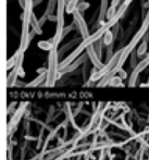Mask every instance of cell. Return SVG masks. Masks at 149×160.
<instances>
[{"instance_id":"1","label":"cell","mask_w":149,"mask_h":160,"mask_svg":"<svg viewBox=\"0 0 149 160\" xmlns=\"http://www.w3.org/2000/svg\"><path fill=\"white\" fill-rule=\"evenodd\" d=\"M127 8H128V4H126L125 2H122L121 6L118 8L117 14L114 15L111 20H108V21H106L105 24H102L100 28H97L94 33L90 34L88 37L84 38V39L82 40V42H81V44L78 45V46L76 47L73 51H72V53H70V55L67 56V57H65L62 61H60V69L67 67V65H69L70 63H72V62H73L76 58L80 57V56L82 55L85 50H86V48L89 46V45H94L97 40H99L100 38H102L103 36H105V34L107 33L108 31L111 30V28H113L117 23H119V21L122 19V17L124 15L125 11L127 10Z\"/></svg>"},{"instance_id":"2","label":"cell","mask_w":149,"mask_h":160,"mask_svg":"<svg viewBox=\"0 0 149 160\" xmlns=\"http://www.w3.org/2000/svg\"><path fill=\"white\" fill-rule=\"evenodd\" d=\"M69 0H58L57 1V26H56V33L55 36L51 38L52 40V44L55 48H59V45L61 42V40L63 39L62 38V33L63 30H64V23H65V20H64V12L65 9H67V4Z\"/></svg>"},{"instance_id":"3","label":"cell","mask_w":149,"mask_h":160,"mask_svg":"<svg viewBox=\"0 0 149 160\" xmlns=\"http://www.w3.org/2000/svg\"><path fill=\"white\" fill-rule=\"evenodd\" d=\"M149 67V52L141 61L137 63L136 67L132 70V73L130 75V78H128V86H136L138 85V80H139V74L143 71H145L146 69Z\"/></svg>"},{"instance_id":"4","label":"cell","mask_w":149,"mask_h":160,"mask_svg":"<svg viewBox=\"0 0 149 160\" xmlns=\"http://www.w3.org/2000/svg\"><path fill=\"white\" fill-rule=\"evenodd\" d=\"M73 21L75 22L76 26H77V30L80 32L81 36L83 37V39L88 37L90 35L88 26H87V23L85 21L84 17H83V12H81L78 9H76L73 12Z\"/></svg>"},{"instance_id":"5","label":"cell","mask_w":149,"mask_h":160,"mask_svg":"<svg viewBox=\"0 0 149 160\" xmlns=\"http://www.w3.org/2000/svg\"><path fill=\"white\" fill-rule=\"evenodd\" d=\"M88 59V56H87V52L85 51V52H83L82 55L80 56V57H77L75 60H74L72 63H70L69 65H67V67L62 68V69L59 70V75L60 78L61 76H63L64 74H67V73H71V72L75 71V70H77L78 68L81 67V65L84 64V62L86 61V60Z\"/></svg>"},{"instance_id":"6","label":"cell","mask_w":149,"mask_h":160,"mask_svg":"<svg viewBox=\"0 0 149 160\" xmlns=\"http://www.w3.org/2000/svg\"><path fill=\"white\" fill-rule=\"evenodd\" d=\"M82 40H83L82 36H76V37H74L73 39H71L70 42H67V44L63 45L62 47H60L59 51H58V52H59V58H60V59L65 55V53H67L69 51H71L72 49H75L76 47H77L78 45L82 42Z\"/></svg>"},{"instance_id":"7","label":"cell","mask_w":149,"mask_h":160,"mask_svg":"<svg viewBox=\"0 0 149 160\" xmlns=\"http://www.w3.org/2000/svg\"><path fill=\"white\" fill-rule=\"evenodd\" d=\"M109 8V0H100V6L98 9V19L96 22V28H99L102 24L106 23V14Z\"/></svg>"},{"instance_id":"8","label":"cell","mask_w":149,"mask_h":160,"mask_svg":"<svg viewBox=\"0 0 149 160\" xmlns=\"http://www.w3.org/2000/svg\"><path fill=\"white\" fill-rule=\"evenodd\" d=\"M87 52V56H88V59L90 60V62H92V67L97 68V69H101V68L103 67L102 62H101V59L99 58V56L97 55L96 50H95V47L94 45H89L88 47L86 48V50H85Z\"/></svg>"},{"instance_id":"9","label":"cell","mask_w":149,"mask_h":160,"mask_svg":"<svg viewBox=\"0 0 149 160\" xmlns=\"http://www.w3.org/2000/svg\"><path fill=\"white\" fill-rule=\"evenodd\" d=\"M57 1L58 0H49L48 1V4H47L46 9H45V12L42 13V15L39 19V23L42 26H44L45 23L49 20V17L51 14H53V11L56 10V6H57Z\"/></svg>"},{"instance_id":"10","label":"cell","mask_w":149,"mask_h":160,"mask_svg":"<svg viewBox=\"0 0 149 160\" xmlns=\"http://www.w3.org/2000/svg\"><path fill=\"white\" fill-rule=\"evenodd\" d=\"M148 42H149V31L145 34V36L143 37L141 45H138V47H137V56H138V58H142V59H143V58L148 53L147 52Z\"/></svg>"},{"instance_id":"11","label":"cell","mask_w":149,"mask_h":160,"mask_svg":"<svg viewBox=\"0 0 149 160\" xmlns=\"http://www.w3.org/2000/svg\"><path fill=\"white\" fill-rule=\"evenodd\" d=\"M90 64H92L90 60H89V59H87L86 61L84 62L83 67H82V76H83V81H84L85 83H86L87 81L89 80L90 75H92V69L90 70Z\"/></svg>"},{"instance_id":"12","label":"cell","mask_w":149,"mask_h":160,"mask_svg":"<svg viewBox=\"0 0 149 160\" xmlns=\"http://www.w3.org/2000/svg\"><path fill=\"white\" fill-rule=\"evenodd\" d=\"M31 28H32V30L35 31L36 34H38V35H42V26L40 25V23H39V19H37L35 14H33V17H32Z\"/></svg>"},{"instance_id":"13","label":"cell","mask_w":149,"mask_h":160,"mask_svg":"<svg viewBox=\"0 0 149 160\" xmlns=\"http://www.w3.org/2000/svg\"><path fill=\"white\" fill-rule=\"evenodd\" d=\"M78 3H80V0H69L67 4V9H65L67 14H73V12L77 8Z\"/></svg>"},{"instance_id":"14","label":"cell","mask_w":149,"mask_h":160,"mask_svg":"<svg viewBox=\"0 0 149 160\" xmlns=\"http://www.w3.org/2000/svg\"><path fill=\"white\" fill-rule=\"evenodd\" d=\"M37 46L38 48L42 49L45 51H50L53 47V44H52V40H40V42H37Z\"/></svg>"},{"instance_id":"15","label":"cell","mask_w":149,"mask_h":160,"mask_svg":"<svg viewBox=\"0 0 149 160\" xmlns=\"http://www.w3.org/2000/svg\"><path fill=\"white\" fill-rule=\"evenodd\" d=\"M103 46H105V44H103V37L100 38L99 40H97L96 42L94 44V47H95V50H96L97 55L99 56V58H102V49H103Z\"/></svg>"},{"instance_id":"16","label":"cell","mask_w":149,"mask_h":160,"mask_svg":"<svg viewBox=\"0 0 149 160\" xmlns=\"http://www.w3.org/2000/svg\"><path fill=\"white\" fill-rule=\"evenodd\" d=\"M137 59H138V56H137V48H135L130 55V68L132 70L136 67L137 63H138V62H137Z\"/></svg>"},{"instance_id":"17","label":"cell","mask_w":149,"mask_h":160,"mask_svg":"<svg viewBox=\"0 0 149 160\" xmlns=\"http://www.w3.org/2000/svg\"><path fill=\"white\" fill-rule=\"evenodd\" d=\"M103 44H105V46H109V45L111 44H116L114 42V39H113V34H112V31L109 30L107 33L105 34V36H103Z\"/></svg>"},{"instance_id":"18","label":"cell","mask_w":149,"mask_h":160,"mask_svg":"<svg viewBox=\"0 0 149 160\" xmlns=\"http://www.w3.org/2000/svg\"><path fill=\"white\" fill-rule=\"evenodd\" d=\"M113 48H114V44H111V45H109V46H107V50H106V62L110 61V59L113 57V55H114Z\"/></svg>"},{"instance_id":"19","label":"cell","mask_w":149,"mask_h":160,"mask_svg":"<svg viewBox=\"0 0 149 160\" xmlns=\"http://www.w3.org/2000/svg\"><path fill=\"white\" fill-rule=\"evenodd\" d=\"M120 30H121V25L119 23H117L113 28H111L112 31V34H113V39H114V42H117V39L119 38V34H120Z\"/></svg>"},{"instance_id":"20","label":"cell","mask_w":149,"mask_h":160,"mask_svg":"<svg viewBox=\"0 0 149 160\" xmlns=\"http://www.w3.org/2000/svg\"><path fill=\"white\" fill-rule=\"evenodd\" d=\"M89 6H90V4L88 3V2H86V1H82V2H80V3L77 4V8H76V9H78V10L81 11V12L84 13L85 11H86L87 9L89 8Z\"/></svg>"},{"instance_id":"21","label":"cell","mask_w":149,"mask_h":160,"mask_svg":"<svg viewBox=\"0 0 149 160\" xmlns=\"http://www.w3.org/2000/svg\"><path fill=\"white\" fill-rule=\"evenodd\" d=\"M49 21H51V22H57V15H53V14H51L50 17H49Z\"/></svg>"},{"instance_id":"22","label":"cell","mask_w":149,"mask_h":160,"mask_svg":"<svg viewBox=\"0 0 149 160\" xmlns=\"http://www.w3.org/2000/svg\"><path fill=\"white\" fill-rule=\"evenodd\" d=\"M42 1H44V0H34V7H36V6H38V4H40Z\"/></svg>"},{"instance_id":"23","label":"cell","mask_w":149,"mask_h":160,"mask_svg":"<svg viewBox=\"0 0 149 160\" xmlns=\"http://www.w3.org/2000/svg\"><path fill=\"white\" fill-rule=\"evenodd\" d=\"M19 3L22 8H24V7H25V0H19Z\"/></svg>"},{"instance_id":"24","label":"cell","mask_w":149,"mask_h":160,"mask_svg":"<svg viewBox=\"0 0 149 160\" xmlns=\"http://www.w3.org/2000/svg\"><path fill=\"white\" fill-rule=\"evenodd\" d=\"M132 1H134V0H124L123 2H125L126 4H128V6H130V4H131V2H132Z\"/></svg>"},{"instance_id":"25","label":"cell","mask_w":149,"mask_h":160,"mask_svg":"<svg viewBox=\"0 0 149 160\" xmlns=\"http://www.w3.org/2000/svg\"><path fill=\"white\" fill-rule=\"evenodd\" d=\"M148 1H149V0H148Z\"/></svg>"}]
</instances>
